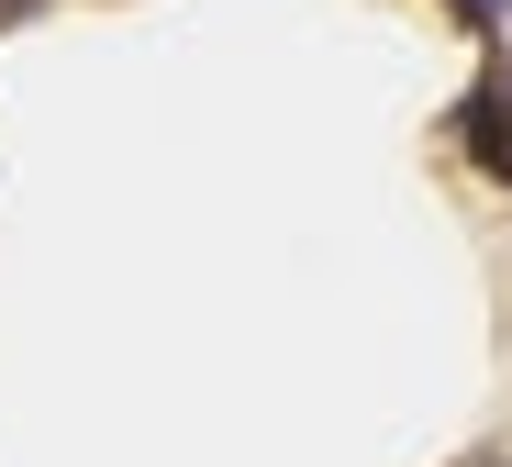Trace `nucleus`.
<instances>
[{
    "mask_svg": "<svg viewBox=\"0 0 512 467\" xmlns=\"http://www.w3.org/2000/svg\"><path fill=\"white\" fill-rule=\"evenodd\" d=\"M457 12H468V23H479V12H490V0H457Z\"/></svg>",
    "mask_w": 512,
    "mask_h": 467,
    "instance_id": "f257e3e1",
    "label": "nucleus"
}]
</instances>
